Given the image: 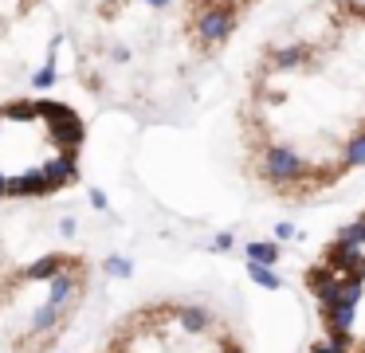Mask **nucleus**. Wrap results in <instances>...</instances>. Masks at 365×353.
<instances>
[{"label": "nucleus", "mask_w": 365, "mask_h": 353, "mask_svg": "<svg viewBox=\"0 0 365 353\" xmlns=\"http://www.w3.org/2000/svg\"><path fill=\"white\" fill-rule=\"evenodd\" d=\"M244 169L271 200L310 204L365 169V0L263 47L244 110Z\"/></svg>", "instance_id": "1"}, {"label": "nucleus", "mask_w": 365, "mask_h": 353, "mask_svg": "<svg viewBox=\"0 0 365 353\" xmlns=\"http://www.w3.org/2000/svg\"><path fill=\"white\" fill-rule=\"evenodd\" d=\"M103 353H247V342L208 302L158 298L130 310Z\"/></svg>", "instance_id": "2"}, {"label": "nucleus", "mask_w": 365, "mask_h": 353, "mask_svg": "<svg viewBox=\"0 0 365 353\" xmlns=\"http://www.w3.org/2000/svg\"><path fill=\"white\" fill-rule=\"evenodd\" d=\"M51 193H56V185H51V177L43 173V165H36V169H24V173H16V177H9V196L40 200V196H51Z\"/></svg>", "instance_id": "3"}, {"label": "nucleus", "mask_w": 365, "mask_h": 353, "mask_svg": "<svg viewBox=\"0 0 365 353\" xmlns=\"http://www.w3.org/2000/svg\"><path fill=\"white\" fill-rule=\"evenodd\" d=\"M48 138H51V145H56V149H75V153H79V145L87 141V126H83V118L71 110V114L48 122Z\"/></svg>", "instance_id": "4"}, {"label": "nucleus", "mask_w": 365, "mask_h": 353, "mask_svg": "<svg viewBox=\"0 0 365 353\" xmlns=\"http://www.w3.org/2000/svg\"><path fill=\"white\" fill-rule=\"evenodd\" d=\"M75 263H79V259L63 255V251H56V255H40L36 263H28L24 271H20V279H24V282H43V287H48L56 275H63L67 267H75Z\"/></svg>", "instance_id": "5"}, {"label": "nucleus", "mask_w": 365, "mask_h": 353, "mask_svg": "<svg viewBox=\"0 0 365 353\" xmlns=\"http://www.w3.org/2000/svg\"><path fill=\"white\" fill-rule=\"evenodd\" d=\"M43 173L51 177V185H56V193H59V188H67L79 177V153H75V149H56V157L43 161Z\"/></svg>", "instance_id": "6"}, {"label": "nucleus", "mask_w": 365, "mask_h": 353, "mask_svg": "<svg viewBox=\"0 0 365 353\" xmlns=\"http://www.w3.org/2000/svg\"><path fill=\"white\" fill-rule=\"evenodd\" d=\"M0 118H12V122H36V118H40V102L16 98V102H9V106H0Z\"/></svg>", "instance_id": "7"}, {"label": "nucleus", "mask_w": 365, "mask_h": 353, "mask_svg": "<svg viewBox=\"0 0 365 353\" xmlns=\"http://www.w3.org/2000/svg\"><path fill=\"white\" fill-rule=\"evenodd\" d=\"M51 83H56V55H48V63H43V67L32 75V86H36V91H48Z\"/></svg>", "instance_id": "8"}, {"label": "nucleus", "mask_w": 365, "mask_h": 353, "mask_svg": "<svg viewBox=\"0 0 365 353\" xmlns=\"http://www.w3.org/2000/svg\"><path fill=\"white\" fill-rule=\"evenodd\" d=\"M307 353H365V349H354V345H334V342H326V337H314V342L307 345Z\"/></svg>", "instance_id": "9"}, {"label": "nucleus", "mask_w": 365, "mask_h": 353, "mask_svg": "<svg viewBox=\"0 0 365 353\" xmlns=\"http://www.w3.org/2000/svg\"><path fill=\"white\" fill-rule=\"evenodd\" d=\"M126 259H106V275H126Z\"/></svg>", "instance_id": "10"}, {"label": "nucleus", "mask_w": 365, "mask_h": 353, "mask_svg": "<svg viewBox=\"0 0 365 353\" xmlns=\"http://www.w3.org/2000/svg\"><path fill=\"white\" fill-rule=\"evenodd\" d=\"M75 227H79V224H75V216H63V220H59V235H75Z\"/></svg>", "instance_id": "11"}, {"label": "nucleus", "mask_w": 365, "mask_h": 353, "mask_svg": "<svg viewBox=\"0 0 365 353\" xmlns=\"http://www.w3.org/2000/svg\"><path fill=\"white\" fill-rule=\"evenodd\" d=\"M91 204H95V208H106V193H103V188H91Z\"/></svg>", "instance_id": "12"}, {"label": "nucleus", "mask_w": 365, "mask_h": 353, "mask_svg": "<svg viewBox=\"0 0 365 353\" xmlns=\"http://www.w3.org/2000/svg\"><path fill=\"white\" fill-rule=\"evenodd\" d=\"M145 4H150V8H153V12H165V8H169V4H173V0H145Z\"/></svg>", "instance_id": "13"}, {"label": "nucleus", "mask_w": 365, "mask_h": 353, "mask_svg": "<svg viewBox=\"0 0 365 353\" xmlns=\"http://www.w3.org/2000/svg\"><path fill=\"white\" fill-rule=\"evenodd\" d=\"M9 196V177H4V169H0V200Z\"/></svg>", "instance_id": "14"}, {"label": "nucleus", "mask_w": 365, "mask_h": 353, "mask_svg": "<svg viewBox=\"0 0 365 353\" xmlns=\"http://www.w3.org/2000/svg\"><path fill=\"white\" fill-rule=\"evenodd\" d=\"M0 122H4V118H0Z\"/></svg>", "instance_id": "15"}]
</instances>
